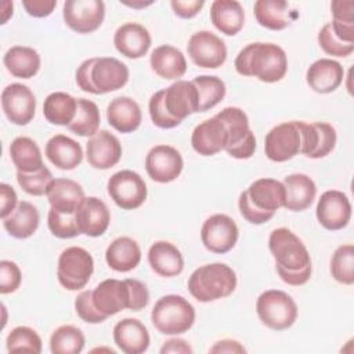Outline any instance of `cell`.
Here are the masks:
<instances>
[{"label":"cell","instance_id":"60d3db41","mask_svg":"<svg viewBox=\"0 0 354 354\" xmlns=\"http://www.w3.org/2000/svg\"><path fill=\"white\" fill-rule=\"evenodd\" d=\"M192 83L195 84L199 93V112H206L214 108L225 97V83L217 76L199 75L194 77Z\"/></svg>","mask_w":354,"mask_h":354},{"label":"cell","instance_id":"ee69618b","mask_svg":"<svg viewBox=\"0 0 354 354\" xmlns=\"http://www.w3.org/2000/svg\"><path fill=\"white\" fill-rule=\"evenodd\" d=\"M47 225L50 232L61 239H69L80 235L75 213H62L50 207L47 214Z\"/></svg>","mask_w":354,"mask_h":354},{"label":"cell","instance_id":"e0dca14e","mask_svg":"<svg viewBox=\"0 0 354 354\" xmlns=\"http://www.w3.org/2000/svg\"><path fill=\"white\" fill-rule=\"evenodd\" d=\"M129 80V68L113 57H95L91 69V82L100 94H108L122 88Z\"/></svg>","mask_w":354,"mask_h":354},{"label":"cell","instance_id":"3957f363","mask_svg":"<svg viewBox=\"0 0 354 354\" xmlns=\"http://www.w3.org/2000/svg\"><path fill=\"white\" fill-rule=\"evenodd\" d=\"M235 271L224 263L198 267L188 278V290L201 303L216 301L232 295L236 288Z\"/></svg>","mask_w":354,"mask_h":354},{"label":"cell","instance_id":"f6af8a7d","mask_svg":"<svg viewBox=\"0 0 354 354\" xmlns=\"http://www.w3.org/2000/svg\"><path fill=\"white\" fill-rule=\"evenodd\" d=\"M53 174L48 167L41 166L39 170L32 173L17 171V181L19 187L29 195L41 196L46 195L50 183L53 181Z\"/></svg>","mask_w":354,"mask_h":354},{"label":"cell","instance_id":"5b68a950","mask_svg":"<svg viewBox=\"0 0 354 354\" xmlns=\"http://www.w3.org/2000/svg\"><path fill=\"white\" fill-rule=\"evenodd\" d=\"M227 130L224 151L235 159H249L256 151V137L248 115L238 106H227L214 115Z\"/></svg>","mask_w":354,"mask_h":354},{"label":"cell","instance_id":"7402d4cb","mask_svg":"<svg viewBox=\"0 0 354 354\" xmlns=\"http://www.w3.org/2000/svg\"><path fill=\"white\" fill-rule=\"evenodd\" d=\"M344 79V68L332 58H319L306 72V82L318 94H329L339 88Z\"/></svg>","mask_w":354,"mask_h":354},{"label":"cell","instance_id":"94428289","mask_svg":"<svg viewBox=\"0 0 354 354\" xmlns=\"http://www.w3.org/2000/svg\"><path fill=\"white\" fill-rule=\"evenodd\" d=\"M192 347L188 344V342H185L184 339H178V337H173L169 339L163 343V346L160 347V353L166 354V353H181V354H192Z\"/></svg>","mask_w":354,"mask_h":354},{"label":"cell","instance_id":"816d5d0a","mask_svg":"<svg viewBox=\"0 0 354 354\" xmlns=\"http://www.w3.org/2000/svg\"><path fill=\"white\" fill-rule=\"evenodd\" d=\"M238 207H239V212L242 214V217L249 221L250 224H264L267 221H270L275 213H270V212H263L260 209H257L249 199L246 191L241 192L239 195V199H238Z\"/></svg>","mask_w":354,"mask_h":354},{"label":"cell","instance_id":"be15d7a7","mask_svg":"<svg viewBox=\"0 0 354 354\" xmlns=\"http://www.w3.org/2000/svg\"><path fill=\"white\" fill-rule=\"evenodd\" d=\"M120 3L133 7V8H144L147 6H151L153 1H142V0H136V1H126V0H120Z\"/></svg>","mask_w":354,"mask_h":354},{"label":"cell","instance_id":"6da1fadb","mask_svg":"<svg viewBox=\"0 0 354 354\" xmlns=\"http://www.w3.org/2000/svg\"><path fill=\"white\" fill-rule=\"evenodd\" d=\"M279 278L292 286L304 285L311 277V257L303 241L289 228H275L268 238Z\"/></svg>","mask_w":354,"mask_h":354},{"label":"cell","instance_id":"4316f807","mask_svg":"<svg viewBox=\"0 0 354 354\" xmlns=\"http://www.w3.org/2000/svg\"><path fill=\"white\" fill-rule=\"evenodd\" d=\"M108 123L119 133L136 131L142 120L141 108L136 100L122 95L113 98L106 106Z\"/></svg>","mask_w":354,"mask_h":354},{"label":"cell","instance_id":"7bdbcfd3","mask_svg":"<svg viewBox=\"0 0 354 354\" xmlns=\"http://www.w3.org/2000/svg\"><path fill=\"white\" fill-rule=\"evenodd\" d=\"M6 347L8 353H41V337L29 326L14 328L6 339Z\"/></svg>","mask_w":354,"mask_h":354},{"label":"cell","instance_id":"8d00e7d4","mask_svg":"<svg viewBox=\"0 0 354 354\" xmlns=\"http://www.w3.org/2000/svg\"><path fill=\"white\" fill-rule=\"evenodd\" d=\"M77 98L64 91L48 94L43 104V115L46 120L57 126H68L76 115Z\"/></svg>","mask_w":354,"mask_h":354},{"label":"cell","instance_id":"cb8c5ba5","mask_svg":"<svg viewBox=\"0 0 354 354\" xmlns=\"http://www.w3.org/2000/svg\"><path fill=\"white\" fill-rule=\"evenodd\" d=\"M113 340L126 354H141L148 350L151 337L147 326L137 318H123L113 326Z\"/></svg>","mask_w":354,"mask_h":354},{"label":"cell","instance_id":"52a82bcc","mask_svg":"<svg viewBox=\"0 0 354 354\" xmlns=\"http://www.w3.org/2000/svg\"><path fill=\"white\" fill-rule=\"evenodd\" d=\"M94 272V260L88 250L69 246L62 250L57 264V278L62 288L75 292L83 289Z\"/></svg>","mask_w":354,"mask_h":354},{"label":"cell","instance_id":"db71d44e","mask_svg":"<svg viewBox=\"0 0 354 354\" xmlns=\"http://www.w3.org/2000/svg\"><path fill=\"white\" fill-rule=\"evenodd\" d=\"M332 21L342 24H354V1L353 0H335L330 3Z\"/></svg>","mask_w":354,"mask_h":354},{"label":"cell","instance_id":"1f68e13d","mask_svg":"<svg viewBox=\"0 0 354 354\" xmlns=\"http://www.w3.org/2000/svg\"><path fill=\"white\" fill-rule=\"evenodd\" d=\"M210 21L217 30L235 36L245 24V11L236 0H214L210 6Z\"/></svg>","mask_w":354,"mask_h":354},{"label":"cell","instance_id":"91938a15","mask_svg":"<svg viewBox=\"0 0 354 354\" xmlns=\"http://www.w3.org/2000/svg\"><path fill=\"white\" fill-rule=\"evenodd\" d=\"M209 353H228V354H241L246 353V348L236 340L232 339H223L216 342L210 348Z\"/></svg>","mask_w":354,"mask_h":354},{"label":"cell","instance_id":"5bb4252c","mask_svg":"<svg viewBox=\"0 0 354 354\" xmlns=\"http://www.w3.org/2000/svg\"><path fill=\"white\" fill-rule=\"evenodd\" d=\"M1 108L12 124L26 126L35 118L36 97L28 86L11 83L1 91Z\"/></svg>","mask_w":354,"mask_h":354},{"label":"cell","instance_id":"d590c367","mask_svg":"<svg viewBox=\"0 0 354 354\" xmlns=\"http://www.w3.org/2000/svg\"><path fill=\"white\" fill-rule=\"evenodd\" d=\"M253 12L259 25L270 30H282L292 21L289 4L283 0H257Z\"/></svg>","mask_w":354,"mask_h":354},{"label":"cell","instance_id":"ffe728a7","mask_svg":"<svg viewBox=\"0 0 354 354\" xmlns=\"http://www.w3.org/2000/svg\"><path fill=\"white\" fill-rule=\"evenodd\" d=\"M152 39L145 26L137 22H126L120 25L113 35L115 48L130 59H138L144 57L149 47Z\"/></svg>","mask_w":354,"mask_h":354},{"label":"cell","instance_id":"8992f818","mask_svg":"<svg viewBox=\"0 0 354 354\" xmlns=\"http://www.w3.org/2000/svg\"><path fill=\"white\" fill-rule=\"evenodd\" d=\"M256 313L263 325L274 330L290 328L297 319V304L283 290H264L256 301Z\"/></svg>","mask_w":354,"mask_h":354},{"label":"cell","instance_id":"7c38bea8","mask_svg":"<svg viewBox=\"0 0 354 354\" xmlns=\"http://www.w3.org/2000/svg\"><path fill=\"white\" fill-rule=\"evenodd\" d=\"M191 61L205 69H217L227 59V46L221 37L209 32L199 30L194 33L187 44Z\"/></svg>","mask_w":354,"mask_h":354},{"label":"cell","instance_id":"8fae6325","mask_svg":"<svg viewBox=\"0 0 354 354\" xmlns=\"http://www.w3.org/2000/svg\"><path fill=\"white\" fill-rule=\"evenodd\" d=\"M238 236L239 230L236 223L223 213L207 217L201 228L203 246L216 254H224L234 249L238 242Z\"/></svg>","mask_w":354,"mask_h":354},{"label":"cell","instance_id":"83f0119b","mask_svg":"<svg viewBox=\"0 0 354 354\" xmlns=\"http://www.w3.org/2000/svg\"><path fill=\"white\" fill-rule=\"evenodd\" d=\"M46 158L59 170H73L83 160L82 145L65 134L53 136L46 144Z\"/></svg>","mask_w":354,"mask_h":354},{"label":"cell","instance_id":"74e56055","mask_svg":"<svg viewBox=\"0 0 354 354\" xmlns=\"http://www.w3.org/2000/svg\"><path fill=\"white\" fill-rule=\"evenodd\" d=\"M10 156L17 171L32 173L44 166L39 145L25 136H19L12 140L10 145Z\"/></svg>","mask_w":354,"mask_h":354},{"label":"cell","instance_id":"7a4b0ae2","mask_svg":"<svg viewBox=\"0 0 354 354\" xmlns=\"http://www.w3.org/2000/svg\"><path fill=\"white\" fill-rule=\"evenodd\" d=\"M241 76H253L264 83H277L288 72V57L282 47L274 43H250L245 46L234 61Z\"/></svg>","mask_w":354,"mask_h":354},{"label":"cell","instance_id":"d6986e66","mask_svg":"<svg viewBox=\"0 0 354 354\" xmlns=\"http://www.w3.org/2000/svg\"><path fill=\"white\" fill-rule=\"evenodd\" d=\"M165 105L169 113L181 122L199 112V93L192 80H176L165 88Z\"/></svg>","mask_w":354,"mask_h":354},{"label":"cell","instance_id":"9c48e42d","mask_svg":"<svg viewBox=\"0 0 354 354\" xmlns=\"http://www.w3.org/2000/svg\"><path fill=\"white\" fill-rule=\"evenodd\" d=\"M266 156L277 163L290 160L301 152V133L297 120L274 126L264 140Z\"/></svg>","mask_w":354,"mask_h":354},{"label":"cell","instance_id":"f5cc1de1","mask_svg":"<svg viewBox=\"0 0 354 354\" xmlns=\"http://www.w3.org/2000/svg\"><path fill=\"white\" fill-rule=\"evenodd\" d=\"M126 282L129 285V297H130L129 310L140 311L144 307H147V304L149 303V292L147 286L138 279L127 278Z\"/></svg>","mask_w":354,"mask_h":354},{"label":"cell","instance_id":"b9f144b4","mask_svg":"<svg viewBox=\"0 0 354 354\" xmlns=\"http://www.w3.org/2000/svg\"><path fill=\"white\" fill-rule=\"evenodd\" d=\"M330 274L343 285L354 283V246L346 243L339 246L330 257Z\"/></svg>","mask_w":354,"mask_h":354},{"label":"cell","instance_id":"bcb514c9","mask_svg":"<svg viewBox=\"0 0 354 354\" xmlns=\"http://www.w3.org/2000/svg\"><path fill=\"white\" fill-rule=\"evenodd\" d=\"M318 44L326 54L333 57H348L354 51V43L340 40L333 33L330 22L325 24L318 32Z\"/></svg>","mask_w":354,"mask_h":354},{"label":"cell","instance_id":"277c9868","mask_svg":"<svg viewBox=\"0 0 354 354\" xmlns=\"http://www.w3.org/2000/svg\"><path fill=\"white\" fill-rule=\"evenodd\" d=\"M195 317L194 306L180 295L162 296L151 311V321L158 332L170 336L188 332Z\"/></svg>","mask_w":354,"mask_h":354},{"label":"cell","instance_id":"ac0fdd59","mask_svg":"<svg viewBox=\"0 0 354 354\" xmlns=\"http://www.w3.org/2000/svg\"><path fill=\"white\" fill-rule=\"evenodd\" d=\"M80 234L91 238L101 236L109 227L111 213L104 201L97 196H84L75 212Z\"/></svg>","mask_w":354,"mask_h":354},{"label":"cell","instance_id":"6125c7cd","mask_svg":"<svg viewBox=\"0 0 354 354\" xmlns=\"http://www.w3.org/2000/svg\"><path fill=\"white\" fill-rule=\"evenodd\" d=\"M12 8L14 4L12 1H3L1 4V24H6L11 17H12Z\"/></svg>","mask_w":354,"mask_h":354},{"label":"cell","instance_id":"ba28073f","mask_svg":"<svg viewBox=\"0 0 354 354\" xmlns=\"http://www.w3.org/2000/svg\"><path fill=\"white\" fill-rule=\"evenodd\" d=\"M108 195L123 210L140 207L148 195L144 178L133 170H120L113 173L106 184Z\"/></svg>","mask_w":354,"mask_h":354},{"label":"cell","instance_id":"680465c9","mask_svg":"<svg viewBox=\"0 0 354 354\" xmlns=\"http://www.w3.org/2000/svg\"><path fill=\"white\" fill-rule=\"evenodd\" d=\"M94 61H95V57L86 59L79 65V68L76 71V83H77L79 88H82L83 91L97 95V91L91 82V69H93Z\"/></svg>","mask_w":354,"mask_h":354},{"label":"cell","instance_id":"836d02e7","mask_svg":"<svg viewBox=\"0 0 354 354\" xmlns=\"http://www.w3.org/2000/svg\"><path fill=\"white\" fill-rule=\"evenodd\" d=\"M40 223V214L35 205H32L28 201L18 202V206L15 210L3 218V227L4 230L17 239H26L32 236Z\"/></svg>","mask_w":354,"mask_h":354},{"label":"cell","instance_id":"6f0895ef","mask_svg":"<svg viewBox=\"0 0 354 354\" xmlns=\"http://www.w3.org/2000/svg\"><path fill=\"white\" fill-rule=\"evenodd\" d=\"M18 206V196L14 188L6 183L0 184V216L1 220L10 216Z\"/></svg>","mask_w":354,"mask_h":354},{"label":"cell","instance_id":"d6a6232c","mask_svg":"<svg viewBox=\"0 0 354 354\" xmlns=\"http://www.w3.org/2000/svg\"><path fill=\"white\" fill-rule=\"evenodd\" d=\"M105 260L113 271L129 272L141 261L140 245L130 236H119L106 248Z\"/></svg>","mask_w":354,"mask_h":354},{"label":"cell","instance_id":"9f6ffc18","mask_svg":"<svg viewBox=\"0 0 354 354\" xmlns=\"http://www.w3.org/2000/svg\"><path fill=\"white\" fill-rule=\"evenodd\" d=\"M22 6L25 11L35 18H44L53 14L57 7L55 0H24Z\"/></svg>","mask_w":354,"mask_h":354},{"label":"cell","instance_id":"484cf974","mask_svg":"<svg viewBox=\"0 0 354 354\" xmlns=\"http://www.w3.org/2000/svg\"><path fill=\"white\" fill-rule=\"evenodd\" d=\"M285 203L290 212H303L311 206L317 195V185L313 178L303 173H293L283 178Z\"/></svg>","mask_w":354,"mask_h":354},{"label":"cell","instance_id":"2e32d148","mask_svg":"<svg viewBox=\"0 0 354 354\" xmlns=\"http://www.w3.org/2000/svg\"><path fill=\"white\" fill-rule=\"evenodd\" d=\"M86 158L91 167L108 170L116 166L122 158V144L108 130H100L86 144Z\"/></svg>","mask_w":354,"mask_h":354},{"label":"cell","instance_id":"c3c4849f","mask_svg":"<svg viewBox=\"0 0 354 354\" xmlns=\"http://www.w3.org/2000/svg\"><path fill=\"white\" fill-rule=\"evenodd\" d=\"M75 310L79 318L87 324H101L108 317L102 314L93 301V290H83L75 299Z\"/></svg>","mask_w":354,"mask_h":354},{"label":"cell","instance_id":"f907efd6","mask_svg":"<svg viewBox=\"0 0 354 354\" xmlns=\"http://www.w3.org/2000/svg\"><path fill=\"white\" fill-rule=\"evenodd\" d=\"M22 282V274L19 267L11 260L0 261V293H14Z\"/></svg>","mask_w":354,"mask_h":354},{"label":"cell","instance_id":"f546056e","mask_svg":"<svg viewBox=\"0 0 354 354\" xmlns=\"http://www.w3.org/2000/svg\"><path fill=\"white\" fill-rule=\"evenodd\" d=\"M245 191L250 202L263 212L275 213L278 209L283 207L285 188L283 184L275 178H257Z\"/></svg>","mask_w":354,"mask_h":354},{"label":"cell","instance_id":"f35d334b","mask_svg":"<svg viewBox=\"0 0 354 354\" xmlns=\"http://www.w3.org/2000/svg\"><path fill=\"white\" fill-rule=\"evenodd\" d=\"M100 122L101 115L97 104L87 98H77L75 119L66 127L80 137H93L98 131Z\"/></svg>","mask_w":354,"mask_h":354},{"label":"cell","instance_id":"7dc6e473","mask_svg":"<svg viewBox=\"0 0 354 354\" xmlns=\"http://www.w3.org/2000/svg\"><path fill=\"white\" fill-rule=\"evenodd\" d=\"M148 111H149L151 120L156 127L173 129V127H177L181 123V120L171 116L169 113V111L166 109L165 88L152 94V97L149 100V104H148Z\"/></svg>","mask_w":354,"mask_h":354},{"label":"cell","instance_id":"d4e9b609","mask_svg":"<svg viewBox=\"0 0 354 354\" xmlns=\"http://www.w3.org/2000/svg\"><path fill=\"white\" fill-rule=\"evenodd\" d=\"M148 263L152 271L163 278L177 277L184 270V257L180 249L169 241H156L149 246Z\"/></svg>","mask_w":354,"mask_h":354},{"label":"cell","instance_id":"f1b7e54d","mask_svg":"<svg viewBox=\"0 0 354 354\" xmlns=\"http://www.w3.org/2000/svg\"><path fill=\"white\" fill-rule=\"evenodd\" d=\"M151 69L162 79L180 80L187 72V59L181 50L170 44L156 47L149 57Z\"/></svg>","mask_w":354,"mask_h":354},{"label":"cell","instance_id":"9a60e30c","mask_svg":"<svg viewBox=\"0 0 354 354\" xmlns=\"http://www.w3.org/2000/svg\"><path fill=\"white\" fill-rule=\"evenodd\" d=\"M315 214L318 223L325 230H343L351 218L350 199L339 189H328L318 199Z\"/></svg>","mask_w":354,"mask_h":354},{"label":"cell","instance_id":"11a10c76","mask_svg":"<svg viewBox=\"0 0 354 354\" xmlns=\"http://www.w3.org/2000/svg\"><path fill=\"white\" fill-rule=\"evenodd\" d=\"M170 6L174 14L180 18L189 19L194 18L205 6L203 0H171Z\"/></svg>","mask_w":354,"mask_h":354},{"label":"cell","instance_id":"30bf717a","mask_svg":"<svg viewBox=\"0 0 354 354\" xmlns=\"http://www.w3.org/2000/svg\"><path fill=\"white\" fill-rule=\"evenodd\" d=\"M62 17L71 30L80 35L91 33L104 22L105 4L102 0H66Z\"/></svg>","mask_w":354,"mask_h":354},{"label":"cell","instance_id":"4dcf8cb0","mask_svg":"<svg viewBox=\"0 0 354 354\" xmlns=\"http://www.w3.org/2000/svg\"><path fill=\"white\" fill-rule=\"evenodd\" d=\"M51 207L62 213H75L84 199L82 185L71 178H54L46 192Z\"/></svg>","mask_w":354,"mask_h":354},{"label":"cell","instance_id":"e575fe53","mask_svg":"<svg viewBox=\"0 0 354 354\" xmlns=\"http://www.w3.org/2000/svg\"><path fill=\"white\" fill-rule=\"evenodd\" d=\"M3 62L8 73L19 79H30L40 69V55L33 47L12 46L3 57Z\"/></svg>","mask_w":354,"mask_h":354},{"label":"cell","instance_id":"ab89813d","mask_svg":"<svg viewBox=\"0 0 354 354\" xmlns=\"http://www.w3.org/2000/svg\"><path fill=\"white\" fill-rule=\"evenodd\" d=\"M84 335L73 325H61L50 336L53 354H79L84 348Z\"/></svg>","mask_w":354,"mask_h":354},{"label":"cell","instance_id":"44dd1931","mask_svg":"<svg viewBox=\"0 0 354 354\" xmlns=\"http://www.w3.org/2000/svg\"><path fill=\"white\" fill-rule=\"evenodd\" d=\"M93 301L95 307L106 317L115 315L122 310H129V285L126 279L119 281L115 278L100 282L93 289Z\"/></svg>","mask_w":354,"mask_h":354},{"label":"cell","instance_id":"603a6c76","mask_svg":"<svg viewBox=\"0 0 354 354\" xmlns=\"http://www.w3.org/2000/svg\"><path fill=\"white\" fill-rule=\"evenodd\" d=\"M227 142V130L216 118H210L195 126L191 134L194 151L202 156H213L224 149Z\"/></svg>","mask_w":354,"mask_h":354},{"label":"cell","instance_id":"681fc988","mask_svg":"<svg viewBox=\"0 0 354 354\" xmlns=\"http://www.w3.org/2000/svg\"><path fill=\"white\" fill-rule=\"evenodd\" d=\"M317 131H318V140L317 147L314 152L311 153V159H321L328 156L336 147L337 134L335 127L328 122H314Z\"/></svg>","mask_w":354,"mask_h":354},{"label":"cell","instance_id":"4fadbf2b","mask_svg":"<svg viewBox=\"0 0 354 354\" xmlns=\"http://www.w3.org/2000/svg\"><path fill=\"white\" fill-rule=\"evenodd\" d=\"M183 167L181 153L171 145H155L145 156V170L151 180L159 184L174 181L181 174Z\"/></svg>","mask_w":354,"mask_h":354}]
</instances>
